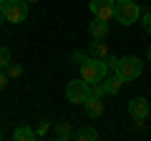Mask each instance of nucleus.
I'll use <instances>...</instances> for the list:
<instances>
[{"mask_svg": "<svg viewBox=\"0 0 151 141\" xmlns=\"http://www.w3.org/2000/svg\"><path fill=\"white\" fill-rule=\"evenodd\" d=\"M141 25H144V30H146V33H151V8L141 10Z\"/></svg>", "mask_w": 151, "mask_h": 141, "instance_id": "16", "label": "nucleus"}, {"mask_svg": "<svg viewBox=\"0 0 151 141\" xmlns=\"http://www.w3.org/2000/svg\"><path fill=\"white\" fill-rule=\"evenodd\" d=\"M0 139H3V134H0Z\"/></svg>", "mask_w": 151, "mask_h": 141, "instance_id": "28", "label": "nucleus"}, {"mask_svg": "<svg viewBox=\"0 0 151 141\" xmlns=\"http://www.w3.org/2000/svg\"><path fill=\"white\" fill-rule=\"evenodd\" d=\"M76 139H78V141H96L98 139V131L91 129V126H83L81 131H76Z\"/></svg>", "mask_w": 151, "mask_h": 141, "instance_id": "12", "label": "nucleus"}, {"mask_svg": "<svg viewBox=\"0 0 151 141\" xmlns=\"http://www.w3.org/2000/svg\"><path fill=\"white\" fill-rule=\"evenodd\" d=\"M55 139H58V141H63V139H70V136H73V131H70V124H65V121H63V124H58V126H55Z\"/></svg>", "mask_w": 151, "mask_h": 141, "instance_id": "13", "label": "nucleus"}, {"mask_svg": "<svg viewBox=\"0 0 151 141\" xmlns=\"http://www.w3.org/2000/svg\"><path fill=\"white\" fill-rule=\"evenodd\" d=\"M3 20H5V15H3V13H0V25H3Z\"/></svg>", "mask_w": 151, "mask_h": 141, "instance_id": "25", "label": "nucleus"}, {"mask_svg": "<svg viewBox=\"0 0 151 141\" xmlns=\"http://www.w3.org/2000/svg\"><path fill=\"white\" fill-rule=\"evenodd\" d=\"M96 18H101V20H106V23H108V20L113 18V3H108V5H103L101 10L96 13Z\"/></svg>", "mask_w": 151, "mask_h": 141, "instance_id": "14", "label": "nucleus"}, {"mask_svg": "<svg viewBox=\"0 0 151 141\" xmlns=\"http://www.w3.org/2000/svg\"><path fill=\"white\" fill-rule=\"evenodd\" d=\"M88 53L93 55V58H98V60H103L108 55V43L106 40H101V38H93V43H91V50Z\"/></svg>", "mask_w": 151, "mask_h": 141, "instance_id": "10", "label": "nucleus"}, {"mask_svg": "<svg viewBox=\"0 0 151 141\" xmlns=\"http://www.w3.org/2000/svg\"><path fill=\"white\" fill-rule=\"evenodd\" d=\"M113 18H116L124 28H129L131 23H136L141 18L139 3H134V0H119V3H113Z\"/></svg>", "mask_w": 151, "mask_h": 141, "instance_id": "1", "label": "nucleus"}, {"mask_svg": "<svg viewBox=\"0 0 151 141\" xmlns=\"http://www.w3.org/2000/svg\"><path fill=\"white\" fill-rule=\"evenodd\" d=\"M13 139L15 141H33V139H38V134L33 129H28V126H18V129L13 131Z\"/></svg>", "mask_w": 151, "mask_h": 141, "instance_id": "11", "label": "nucleus"}, {"mask_svg": "<svg viewBox=\"0 0 151 141\" xmlns=\"http://www.w3.org/2000/svg\"><path fill=\"white\" fill-rule=\"evenodd\" d=\"M146 58H149V63H151V45H149V50H146Z\"/></svg>", "mask_w": 151, "mask_h": 141, "instance_id": "23", "label": "nucleus"}, {"mask_svg": "<svg viewBox=\"0 0 151 141\" xmlns=\"http://www.w3.org/2000/svg\"><path fill=\"white\" fill-rule=\"evenodd\" d=\"M91 96H93V88H91V83L83 81V78H76V81L65 83V98H68L70 103H86Z\"/></svg>", "mask_w": 151, "mask_h": 141, "instance_id": "4", "label": "nucleus"}, {"mask_svg": "<svg viewBox=\"0 0 151 141\" xmlns=\"http://www.w3.org/2000/svg\"><path fill=\"white\" fill-rule=\"evenodd\" d=\"M108 3H113V0H88V8H91V13L96 15V13L101 10L103 5H108Z\"/></svg>", "mask_w": 151, "mask_h": 141, "instance_id": "17", "label": "nucleus"}, {"mask_svg": "<svg viewBox=\"0 0 151 141\" xmlns=\"http://www.w3.org/2000/svg\"><path fill=\"white\" fill-rule=\"evenodd\" d=\"M48 131H50V121H48V119H43V121H40V126H38V131H35L38 139H40V136H45Z\"/></svg>", "mask_w": 151, "mask_h": 141, "instance_id": "18", "label": "nucleus"}, {"mask_svg": "<svg viewBox=\"0 0 151 141\" xmlns=\"http://www.w3.org/2000/svg\"><path fill=\"white\" fill-rule=\"evenodd\" d=\"M3 8H5V0H0V13H3Z\"/></svg>", "mask_w": 151, "mask_h": 141, "instance_id": "24", "label": "nucleus"}, {"mask_svg": "<svg viewBox=\"0 0 151 141\" xmlns=\"http://www.w3.org/2000/svg\"><path fill=\"white\" fill-rule=\"evenodd\" d=\"M20 73H23V68H20V65H15V63H10V65H8V76H10V78H18Z\"/></svg>", "mask_w": 151, "mask_h": 141, "instance_id": "20", "label": "nucleus"}, {"mask_svg": "<svg viewBox=\"0 0 151 141\" xmlns=\"http://www.w3.org/2000/svg\"><path fill=\"white\" fill-rule=\"evenodd\" d=\"M83 60H86V53H83V50H76V53H73V63H78V65H81Z\"/></svg>", "mask_w": 151, "mask_h": 141, "instance_id": "22", "label": "nucleus"}, {"mask_svg": "<svg viewBox=\"0 0 151 141\" xmlns=\"http://www.w3.org/2000/svg\"><path fill=\"white\" fill-rule=\"evenodd\" d=\"M28 3H38V0H28Z\"/></svg>", "mask_w": 151, "mask_h": 141, "instance_id": "26", "label": "nucleus"}, {"mask_svg": "<svg viewBox=\"0 0 151 141\" xmlns=\"http://www.w3.org/2000/svg\"><path fill=\"white\" fill-rule=\"evenodd\" d=\"M8 78H10V76H8L5 70L0 68V91H5V86H8Z\"/></svg>", "mask_w": 151, "mask_h": 141, "instance_id": "21", "label": "nucleus"}, {"mask_svg": "<svg viewBox=\"0 0 151 141\" xmlns=\"http://www.w3.org/2000/svg\"><path fill=\"white\" fill-rule=\"evenodd\" d=\"M129 114H131V119L136 121V126H144V121H146V116H149V101L146 98H141V96H136V98H131L129 101Z\"/></svg>", "mask_w": 151, "mask_h": 141, "instance_id": "6", "label": "nucleus"}, {"mask_svg": "<svg viewBox=\"0 0 151 141\" xmlns=\"http://www.w3.org/2000/svg\"><path fill=\"white\" fill-rule=\"evenodd\" d=\"M88 33H91V38L106 40V38H108V23L101 20V18H93V23L88 25Z\"/></svg>", "mask_w": 151, "mask_h": 141, "instance_id": "8", "label": "nucleus"}, {"mask_svg": "<svg viewBox=\"0 0 151 141\" xmlns=\"http://www.w3.org/2000/svg\"><path fill=\"white\" fill-rule=\"evenodd\" d=\"M113 3H119V0H113Z\"/></svg>", "mask_w": 151, "mask_h": 141, "instance_id": "27", "label": "nucleus"}, {"mask_svg": "<svg viewBox=\"0 0 151 141\" xmlns=\"http://www.w3.org/2000/svg\"><path fill=\"white\" fill-rule=\"evenodd\" d=\"M124 78L119 76V73H116V76H106L101 81V86H103V93H106V96H116V93L121 91V86H124Z\"/></svg>", "mask_w": 151, "mask_h": 141, "instance_id": "7", "label": "nucleus"}, {"mask_svg": "<svg viewBox=\"0 0 151 141\" xmlns=\"http://www.w3.org/2000/svg\"><path fill=\"white\" fill-rule=\"evenodd\" d=\"M10 65V48L0 45V68H8Z\"/></svg>", "mask_w": 151, "mask_h": 141, "instance_id": "15", "label": "nucleus"}, {"mask_svg": "<svg viewBox=\"0 0 151 141\" xmlns=\"http://www.w3.org/2000/svg\"><path fill=\"white\" fill-rule=\"evenodd\" d=\"M116 73H119L124 81H136V78L144 73V60H141L139 55H126V58H119Z\"/></svg>", "mask_w": 151, "mask_h": 141, "instance_id": "3", "label": "nucleus"}, {"mask_svg": "<svg viewBox=\"0 0 151 141\" xmlns=\"http://www.w3.org/2000/svg\"><path fill=\"white\" fill-rule=\"evenodd\" d=\"M78 68H81V78L88 81V83H101L103 78H106V70H108L106 63L98 60V58H93V55H88Z\"/></svg>", "mask_w": 151, "mask_h": 141, "instance_id": "2", "label": "nucleus"}, {"mask_svg": "<svg viewBox=\"0 0 151 141\" xmlns=\"http://www.w3.org/2000/svg\"><path fill=\"white\" fill-rule=\"evenodd\" d=\"M103 63H106V68H108V70H116V65H119V58H116V55H111V53H108L106 58H103Z\"/></svg>", "mask_w": 151, "mask_h": 141, "instance_id": "19", "label": "nucleus"}, {"mask_svg": "<svg viewBox=\"0 0 151 141\" xmlns=\"http://www.w3.org/2000/svg\"><path fill=\"white\" fill-rule=\"evenodd\" d=\"M28 0H5V8H3V15L8 23H23L28 18Z\"/></svg>", "mask_w": 151, "mask_h": 141, "instance_id": "5", "label": "nucleus"}, {"mask_svg": "<svg viewBox=\"0 0 151 141\" xmlns=\"http://www.w3.org/2000/svg\"><path fill=\"white\" fill-rule=\"evenodd\" d=\"M83 106H86V114L91 116V119H98V116L103 114V103H101V96H91L86 103H83Z\"/></svg>", "mask_w": 151, "mask_h": 141, "instance_id": "9", "label": "nucleus"}]
</instances>
